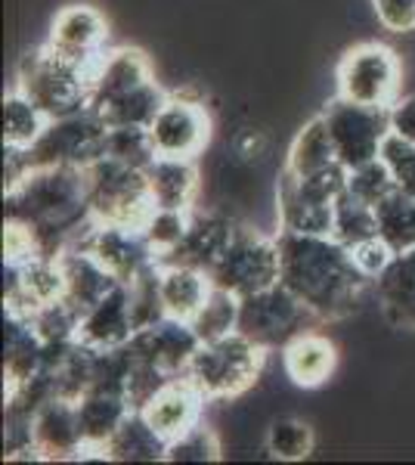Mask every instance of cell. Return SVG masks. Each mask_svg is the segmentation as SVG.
Instances as JSON below:
<instances>
[{
	"label": "cell",
	"instance_id": "cell-24",
	"mask_svg": "<svg viewBox=\"0 0 415 465\" xmlns=\"http://www.w3.org/2000/svg\"><path fill=\"white\" fill-rule=\"evenodd\" d=\"M56 258H59V267H63V276H65L63 298L72 307H78L81 317H84L94 304H100L112 289L122 286V282H118L115 276L94 258V254H87L84 249H78V245L63 249Z\"/></svg>",
	"mask_w": 415,
	"mask_h": 465
},
{
	"label": "cell",
	"instance_id": "cell-19",
	"mask_svg": "<svg viewBox=\"0 0 415 465\" xmlns=\"http://www.w3.org/2000/svg\"><path fill=\"white\" fill-rule=\"evenodd\" d=\"M202 407H205V394L186 376H173L149 397V403L140 412L171 444L173 438H180V434H186L202 422Z\"/></svg>",
	"mask_w": 415,
	"mask_h": 465
},
{
	"label": "cell",
	"instance_id": "cell-29",
	"mask_svg": "<svg viewBox=\"0 0 415 465\" xmlns=\"http://www.w3.org/2000/svg\"><path fill=\"white\" fill-rule=\"evenodd\" d=\"M100 460L109 462H164L168 460V440L158 434L140 410L122 422V429L109 438Z\"/></svg>",
	"mask_w": 415,
	"mask_h": 465
},
{
	"label": "cell",
	"instance_id": "cell-37",
	"mask_svg": "<svg viewBox=\"0 0 415 465\" xmlns=\"http://www.w3.org/2000/svg\"><path fill=\"white\" fill-rule=\"evenodd\" d=\"M158 273H162V270H158V261H155L153 267H146L143 273H137L131 282H127V289H131V311H133L137 329H146V326H153V322L168 317L164 302H162V286H158Z\"/></svg>",
	"mask_w": 415,
	"mask_h": 465
},
{
	"label": "cell",
	"instance_id": "cell-38",
	"mask_svg": "<svg viewBox=\"0 0 415 465\" xmlns=\"http://www.w3.org/2000/svg\"><path fill=\"white\" fill-rule=\"evenodd\" d=\"M105 155L146 171L149 162L155 159V146H153V137H149V127H109Z\"/></svg>",
	"mask_w": 415,
	"mask_h": 465
},
{
	"label": "cell",
	"instance_id": "cell-43",
	"mask_svg": "<svg viewBox=\"0 0 415 465\" xmlns=\"http://www.w3.org/2000/svg\"><path fill=\"white\" fill-rule=\"evenodd\" d=\"M353 254V261H357V267L363 270V273L369 276V280H379V276L384 273V267L394 261V249H390L388 242H384L381 236H372V239H366V242H360V245H353L351 249Z\"/></svg>",
	"mask_w": 415,
	"mask_h": 465
},
{
	"label": "cell",
	"instance_id": "cell-31",
	"mask_svg": "<svg viewBox=\"0 0 415 465\" xmlns=\"http://www.w3.org/2000/svg\"><path fill=\"white\" fill-rule=\"evenodd\" d=\"M50 118L28 100L25 94L13 90L4 96V146L10 149H32L44 134Z\"/></svg>",
	"mask_w": 415,
	"mask_h": 465
},
{
	"label": "cell",
	"instance_id": "cell-34",
	"mask_svg": "<svg viewBox=\"0 0 415 465\" xmlns=\"http://www.w3.org/2000/svg\"><path fill=\"white\" fill-rule=\"evenodd\" d=\"M263 444H267V453L279 462H301L316 450V434L304 419L282 416L270 422Z\"/></svg>",
	"mask_w": 415,
	"mask_h": 465
},
{
	"label": "cell",
	"instance_id": "cell-27",
	"mask_svg": "<svg viewBox=\"0 0 415 465\" xmlns=\"http://www.w3.org/2000/svg\"><path fill=\"white\" fill-rule=\"evenodd\" d=\"M149 193H153L155 208H180L193 212L195 193H199V171L193 159H168L155 155L146 168Z\"/></svg>",
	"mask_w": 415,
	"mask_h": 465
},
{
	"label": "cell",
	"instance_id": "cell-44",
	"mask_svg": "<svg viewBox=\"0 0 415 465\" xmlns=\"http://www.w3.org/2000/svg\"><path fill=\"white\" fill-rule=\"evenodd\" d=\"M372 6L388 32H412L415 28V0H372Z\"/></svg>",
	"mask_w": 415,
	"mask_h": 465
},
{
	"label": "cell",
	"instance_id": "cell-18",
	"mask_svg": "<svg viewBox=\"0 0 415 465\" xmlns=\"http://www.w3.org/2000/svg\"><path fill=\"white\" fill-rule=\"evenodd\" d=\"M153 63L137 47H122L105 54L94 69V90H90V109L100 112L124 96L137 94L140 87L153 84Z\"/></svg>",
	"mask_w": 415,
	"mask_h": 465
},
{
	"label": "cell",
	"instance_id": "cell-41",
	"mask_svg": "<svg viewBox=\"0 0 415 465\" xmlns=\"http://www.w3.org/2000/svg\"><path fill=\"white\" fill-rule=\"evenodd\" d=\"M379 159L388 164L397 190H403L406 196H415V143L412 140H406L403 134L390 131L381 143Z\"/></svg>",
	"mask_w": 415,
	"mask_h": 465
},
{
	"label": "cell",
	"instance_id": "cell-25",
	"mask_svg": "<svg viewBox=\"0 0 415 465\" xmlns=\"http://www.w3.org/2000/svg\"><path fill=\"white\" fill-rule=\"evenodd\" d=\"M282 370L298 388H320L335 376L338 370V348L322 332L298 335L282 348Z\"/></svg>",
	"mask_w": 415,
	"mask_h": 465
},
{
	"label": "cell",
	"instance_id": "cell-7",
	"mask_svg": "<svg viewBox=\"0 0 415 465\" xmlns=\"http://www.w3.org/2000/svg\"><path fill=\"white\" fill-rule=\"evenodd\" d=\"M316 326H322V320L282 282L248 295L239 304V332L263 351H282L289 341Z\"/></svg>",
	"mask_w": 415,
	"mask_h": 465
},
{
	"label": "cell",
	"instance_id": "cell-8",
	"mask_svg": "<svg viewBox=\"0 0 415 465\" xmlns=\"http://www.w3.org/2000/svg\"><path fill=\"white\" fill-rule=\"evenodd\" d=\"M105 140H109V124L90 106L74 112V115L50 118L37 143L25 149L28 171L53 168V164L87 168L105 155Z\"/></svg>",
	"mask_w": 415,
	"mask_h": 465
},
{
	"label": "cell",
	"instance_id": "cell-10",
	"mask_svg": "<svg viewBox=\"0 0 415 465\" xmlns=\"http://www.w3.org/2000/svg\"><path fill=\"white\" fill-rule=\"evenodd\" d=\"M338 78V96L351 103H363V106H379V109H394L397 94H400V59L388 44L366 41L351 47L341 56L335 69Z\"/></svg>",
	"mask_w": 415,
	"mask_h": 465
},
{
	"label": "cell",
	"instance_id": "cell-16",
	"mask_svg": "<svg viewBox=\"0 0 415 465\" xmlns=\"http://www.w3.org/2000/svg\"><path fill=\"white\" fill-rule=\"evenodd\" d=\"M202 339L195 335V329L186 320L164 317L153 322L146 329H137L133 339L124 344L133 357L153 363L155 370H162L164 376H183V370L190 366L193 354L199 351Z\"/></svg>",
	"mask_w": 415,
	"mask_h": 465
},
{
	"label": "cell",
	"instance_id": "cell-17",
	"mask_svg": "<svg viewBox=\"0 0 415 465\" xmlns=\"http://www.w3.org/2000/svg\"><path fill=\"white\" fill-rule=\"evenodd\" d=\"M35 447L41 462L84 460L87 444L81 431L78 403L65 397H53L35 412Z\"/></svg>",
	"mask_w": 415,
	"mask_h": 465
},
{
	"label": "cell",
	"instance_id": "cell-30",
	"mask_svg": "<svg viewBox=\"0 0 415 465\" xmlns=\"http://www.w3.org/2000/svg\"><path fill=\"white\" fill-rule=\"evenodd\" d=\"M335 164H341V159H338L335 143H331V137H329L326 118L316 115L313 122H307L298 131V137L291 140L285 171L294 177H316V174H322V171L335 168Z\"/></svg>",
	"mask_w": 415,
	"mask_h": 465
},
{
	"label": "cell",
	"instance_id": "cell-36",
	"mask_svg": "<svg viewBox=\"0 0 415 465\" xmlns=\"http://www.w3.org/2000/svg\"><path fill=\"white\" fill-rule=\"evenodd\" d=\"M28 322L35 326V332L41 335L44 344L74 341L81 329V311L72 307L65 298H56V302L37 307L32 317H28Z\"/></svg>",
	"mask_w": 415,
	"mask_h": 465
},
{
	"label": "cell",
	"instance_id": "cell-13",
	"mask_svg": "<svg viewBox=\"0 0 415 465\" xmlns=\"http://www.w3.org/2000/svg\"><path fill=\"white\" fill-rule=\"evenodd\" d=\"M74 245L94 254L118 282H131L137 273L153 267L158 258L155 249L149 245L146 232L133 227H118V223L94 221Z\"/></svg>",
	"mask_w": 415,
	"mask_h": 465
},
{
	"label": "cell",
	"instance_id": "cell-20",
	"mask_svg": "<svg viewBox=\"0 0 415 465\" xmlns=\"http://www.w3.org/2000/svg\"><path fill=\"white\" fill-rule=\"evenodd\" d=\"M239 223L223 214H193L190 230H186L183 242L177 249L158 258V264H183L211 273V267L221 261L226 245L232 242Z\"/></svg>",
	"mask_w": 415,
	"mask_h": 465
},
{
	"label": "cell",
	"instance_id": "cell-33",
	"mask_svg": "<svg viewBox=\"0 0 415 465\" xmlns=\"http://www.w3.org/2000/svg\"><path fill=\"white\" fill-rule=\"evenodd\" d=\"M331 236H335L338 242H344L347 249L379 236L375 205H369V202L353 196L351 190H344L335 202V227H331Z\"/></svg>",
	"mask_w": 415,
	"mask_h": 465
},
{
	"label": "cell",
	"instance_id": "cell-23",
	"mask_svg": "<svg viewBox=\"0 0 415 465\" xmlns=\"http://www.w3.org/2000/svg\"><path fill=\"white\" fill-rule=\"evenodd\" d=\"M131 401L124 391L118 388H90V391L78 401V419H81V431H84V444L87 456L100 460L103 447L109 444V438L122 429V422L131 416Z\"/></svg>",
	"mask_w": 415,
	"mask_h": 465
},
{
	"label": "cell",
	"instance_id": "cell-26",
	"mask_svg": "<svg viewBox=\"0 0 415 465\" xmlns=\"http://www.w3.org/2000/svg\"><path fill=\"white\" fill-rule=\"evenodd\" d=\"M44 366V341L28 317L4 311V388L25 385Z\"/></svg>",
	"mask_w": 415,
	"mask_h": 465
},
{
	"label": "cell",
	"instance_id": "cell-12",
	"mask_svg": "<svg viewBox=\"0 0 415 465\" xmlns=\"http://www.w3.org/2000/svg\"><path fill=\"white\" fill-rule=\"evenodd\" d=\"M149 137H153L155 155L195 162V155L205 153L211 143V115L193 96H168L149 124Z\"/></svg>",
	"mask_w": 415,
	"mask_h": 465
},
{
	"label": "cell",
	"instance_id": "cell-6",
	"mask_svg": "<svg viewBox=\"0 0 415 465\" xmlns=\"http://www.w3.org/2000/svg\"><path fill=\"white\" fill-rule=\"evenodd\" d=\"M347 190V168L322 171L316 177H294L282 168L279 174V227L304 236H331L335 227V202Z\"/></svg>",
	"mask_w": 415,
	"mask_h": 465
},
{
	"label": "cell",
	"instance_id": "cell-22",
	"mask_svg": "<svg viewBox=\"0 0 415 465\" xmlns=\"http://www.w3.org/2000/svg\"><path fill=\"white\" fill-rule=\"evenodd\" d=\"M372 295L390 326L415 332V249L394 254V261L372 282Z\"/></svg>",
	"mask_w": 415,
	"mask_h": 465
},
{
	"label": "cell",
	"instance_id": "cell-28",
	"mask_svg": "<svg viewBox=\"0 0 415 465\" xmlns=\"http://www.w3.org/2000/svg\"><path fill=\"white\" fill-rule=\"evenodd\" d=\"M158 286H162V302L168 317L190 322L195 313L202 311V304L211 295V276L205 270L183 267V264H158Z\"/></svg>",
	"mask_w": 415,
	"mask_h": 465
},
{
	"label": "cell",
	"instance_id": "cell-14",
	"mask_svg": "<svg viewBox=\"0 0 415 465\" xmlns=\"http://www.w3.org/2000/svg\"><path fill=\"white\" fill-rule=\"evenodd\" d=\"M105 37H109V22L103 13L90 4H72L63 6L53 19L47 47L74 65L96 69V63L103 59Z\"/></svg>",
	"mask_w": 415,
	"mask_h": 465
},
{
	"label": "cell",
	"instance_id": "cell-2",
	"mask_svg": "<svg viewBox=\"0 0 415 465\" xmlns=\"http://www.w3.org/2000/svg\"><path fill=\"white\" fill-rule=\"evenodd\" d=\"M6 221H16L35 232L44 254L56 258L78 242L96 221L90 212V190L84 168H32L16 186L4 190Z\"/></svg>",
	"mask_w": 415,
	"mask_h": 465
},
{
	"label": "cell",
	"instance_id": "cell-15",
	"mask_svg": "<svg viewBox=\"0 0 415 465\" xmlns=\"http://www.w3.org/2000/svg\"><path fill=\"white\" fill-rule=\"evenodd\" d=\"M65 295V276L59 258L41 254L28 264H4V311L32 317L37 307Z\"/></svg>",
	"mask_w": 415,
	"mask_h": 465
},
{
	"label": "cell",
	"instance_id": "cell-1",
	"mask_svg": "<svg viewBox=\"0 0 415 465\" xmlns=\"http://www.w3.org/2000/svg\"><path fill=\"white\" fill-rule=\"evenodd\" d=\"M279 282L289 286L322 322L360 313L372 280L357 267L351 249L335 236H304L279 230Z\"/></svg>",
	"mask_w": 415,
	"mask_h": 465
},
{
	"label": "cell",
	"instance_id": "cell-35",
	"mask_svg": "<svg viewBox=\"0 0 415 465\" xmlns=\"http://www.w3.org/2000/svg\"><path fill=\"white\" fill-rule=\"evenodd\" d=\"M239 304H242V298H236L232 292L214 286L208 295V302L202 304V311L190 320V326L195 329V335H199L202 341L223 339V335H230L239 329Z\"/></svg>",
	"mask_w": 415,
	"mask_h": 465
},
{
	"label": "cell",
	"instance_id": "cell-9",
	"mask_svg": "<svg viewBox=\"0 0 415 465\" xmlns=\"http://www.w3.org/2000/svg\"><path fill=\"white\" fill-rule=\"evenodd\" d=\"M282 264H279V242L263 232L239 223L232 242L226 245L214 267H211V286L232 292L236 298L258 295L276 286Z\"/></svg>",
	"mask_w": 415,
	"mask_h": 465
},
{
	"label": "cell",
	"instance_id": "cell-5",
	"mask_svg": "<svg viewBox=\"0 0 415 465\" xmlns=\"http://www.w3.org/2000/svg\"><path fill=\"white\" fill-rule=\"evenodd\" d=\"M84 171L90 190V212H94L96 221L143 230V223L155 212L146 171L112 159V155H103L94 164H87Z\"/></svg>",
	"mask_w": 415,
	"mask_h": 465
},
{
	"label": "cell",
	"instance_id": "cell-39",
	"mask_svg": "<svg viewBox=\"0 0 415 465\" xmlns=\"http://www.w3.org/2000/svg\"><path fill=\"white\" fill-rule=\"evenodd\" d=\"M190 221H193V212H180V208H155V212L149 214V221L143 223V232H146L149 245L155 249L158 258L183 242L186 230H190Z\"/></svg>",
	"mask_w": 415,
	"mask_h": 465
},
{
	"label": "cell",
	"instance_id": "cell-21",
	"mask_svg": "<svg viewBox=\"0 0 415 465\" xmlns=\"http://www.w3.org/2000/svg\"><path fill=\"white\" fill-rule=\"evenodd\" d=\"M133 332H137V322H133L131 311V289H127V282H122L81 317L78 339L90 348L112 351L124 348L133 339Z\"/></svg>",
	"mask_w": 415,
	"mask_h": 465
},
{
	"label": "cell",
	"instance_id": "cell-32",
	"mask_svg": "<svg viewBox=\"0 0 415 465\" xmlns=\"http://www.w3.org/2000/svg\"><path fill=\"white\" fill-rule=\"evenodd\" d=\"M375 217H379V236L397 254L415 249V196L394 190L375 205Z\"/></svg>",
	"mask_w": 415,
	"mask_h": 465
},
{
	"label": "cell",
	"instance_id": "cell-11",
	"mask_svg": "<svg viewBox=\"0 0 415 465\" xmlns=\"http://www.w3.org/2000/svg\"><path fill=\"white\" fill-rule=\"evenodd\" d=\"M322 118H326L329 137L347 171L379 159L384 137L394 131L390 127V109L363 106V103H351L344 96H335L322 109Z\"/></svg>",
	"mask_w": 415,
	"mask_h": 465
},
{
	"label": "cell",
	"instance_id": "cell-45",
	"mask_svg": "<svg viewBox=\"0 0 415 465\" xmlns=\"http://www.w3.org/2000/svg\"><path fill=\"white\" fill-rule=\"evenodd\" d=\"M390 127L415 143V96H410V100H400L397 106L390 109Z\"/></svg>",
	"mask_w": 415,
	"mask_h": 465
},
{
	"label": "cell",
	"instance_id": "cell-4",
	"mask_svg": "<svg viewBox=\"0 0 415 465\" xmlns=\"http://www.w3.org/2000/svg\"><path fill=\"white\" fill-rule=\"evenodd\" d=\"M16 81L19 94H25L44 115L63 118L90 106L94 69H84V65H74L69 59L56 56L44 44V47L22 56Z\"/></svg>",
	"mask_w": 415,
	"mask_h": 465
},
{
	"label": "cell",
	"instance_id": "cell-42",
	"mask_svg": "<svg viewBox=\"0 0 415 465\" xmlns=\"http://www.w3.org/2000/svg\"><path fill=\"white\" fill-rule=\"evenodd\" d=\"M347 190L357 199L369 202V205H379V202L388 199L397 186H394V177H390L388 164L381 159H372V162L360 164V168L347 171Z\"/></svg>",
	"mask_w": 415,
	"mask_h": 465
},
{
	"label": "cell",
	"instance_id": "cell-40",
	"mask_svg": "<svg viewBox=\"0 0 415 465\" xmlns=\"http://www.w3.org/2000/svg\"><path fill=\"white\" fill-rule=\"evenodd\" d=\"M221 438L208 425H195L186 434L173 438L168 444V460L164 462H217L221 460Z\"/></svg>",
	"mask_w": 415,
	"mask_h": 465
},
{
	"label": "cell",
	"instance_id": "cell-3",
	"mask_svg": "<svg viewBox=\"0 0 415 465\" xmlns=\"http://www.w3.org/2000/svg\"><path fill=\"white\" fill-rule=\"evenodd\" d=\"M267 354L270 351H263L236 329L223 339L202 341L183 376L205 394V401H230L245 394L261 379Z\"/></svg>",
	"mask_w": 415,
	"mask_h": 465
}]
</instances>
